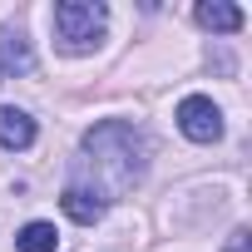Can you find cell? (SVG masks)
Instances as JSON below:
<instances>
[{"mask_svg": "<svg viewBox=\"0 0 252 252\" xmlns=\"http://www.w3.org/2000/svg\"><path fill=\"white\" fill-rule=\"evenodd\" d=\"M193 15H198V25H203V30H218V35L242 30V10H237V5H227V0H203Z\"/></svg>", "mask_w": 252, "mask_h": 252, "instance_id": "6", "label": "cell"}, {"mask_svg": "<svg viewBox=\"0 0 252 252\" xmlns=\"http://www.w3.org/2000/svg\"><path fill=\"white\" fill-rule=\"evenodd\" d=\"M222 252H247V227H237V232L227 237V247H222Z\"/></svg>", "mask_w": 252, "mask_h": 252, "instance_id": "9", "label": "cell"}, {"mask_svg": "<svg viewBox=\"0 0 252 252\" xmlns=\"http://www.w3.org/2000/svg\"><path fill=\"white\" fill-rule=\"evenodd\" d=\"M0 144L5 149H30L35 144V119L25 109H0Z\"/></svg>", "mask_w": 252, "mask_h": 252, "instance_id": "7", "label": "cell"}, {"mask_svg": "<svg viewBox=\"0 0 252 252\" xmlns=\"http://www.w3.org/2000/svg\"><path fill=\"white\" fill-rule=\"evenodd\" d=\"M55 247H60L55 222H25L15 232V252H55Z\"/></svg>", "mask_w": 252, "mask_h": 252, "instance_id": "8", "label": "cell"}, {"mask_svg": "<svg viewBox=\"0 0 252 252\" xmlns=\"http://www.w3.org/2000/svg\"><path fill=\"white\" fill-rule=\"evenodd\" d=\"M0 69L5 74H30L35 69V55H30L20 30H0Z\"/></svg>", "mask_w": 252, "mask_h": 252, "instance_id": "5", "label": "cell"}, {"mask_svg": "<svg viewBox=\"0 0 252 252\" xmlns=\"http://www.w3.org/2000/svg\"><path fill=\"white\" fill-rule=\"evenodd\" d=\"M109 5L104 0H60L55 5V40L64 55H89L104 40Z\"/></svg>", "mask_w": 252, "mask_h": 252, "instance_id": "2", "label": "cell"}, {"mask_svg": "<svg viewBox=\"0 0 252 252\" xmlns=\"http://www.w3.org/2000/svg\"><path fill=\"white\" fill-rule=\"evenodd\" d=\"M178 129L193 139V144H218L222 139V109L208 99V94H188L178 104Z\"/></svg>", "mask_w": 252, "mask_h": 252, "instance_id": "3", "label": "cell"}, {"mask_svg": "<svg viewBox=\"0 0 252 252\" xmlns=\"http://www.w3.org/2000/svg\"><path fill=\"white\" fill-rule=\"evenodd\" d=\"M84 154H89V168H94L99 188L114 193V198L129 193V188H139V178H144V168H149V149H144L139 129H134V124H124V119L94 124V129L84 134ZM99 188H94V193H99Z\"/></svg>", "mask_w": 252, "mask_h": 252, "instance_id": "1", "label": "cell"}, {"mask_svg": "<svg viewBox=\"0 0 252 252\" xmlns=\"http://www.w3.org/2000/svg\"><path fill=\"white\" fill-rule=\"evenodd\" d=\"M60 208H64L74 222H84V227H94V222L104 218V198H99L94 188H84V183H69V188L60 193Z\"/></svg>", "mask_w": 252, "mask_h": 252, "instance_id": "4", "label": "cell"}]
</instances>
